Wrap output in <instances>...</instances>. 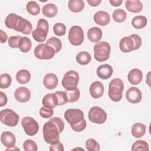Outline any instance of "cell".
<instances>
[{"mask_svg": "<svg viewBox=\"0 0 151 151\" xmlns=\"http://www.w3.org/2000/svg\"><path fill=\"white\" fill-rule=\"evenodd\" d=\"M64 116L74 131L80 132L86 129L87 123L84 118V113L81 110L78 109H68L65 111Z\"/></svg>", "mask_w": 151, "mask_h": 151, "instance_id": "2", "label": "cell"}, {"mask_svg": "<svg viewBox=\"0 0 151 151\" xmlns=\"http://www.w3.org/2000/svg\"><path fill=\"white\" fill-rule=\"evenodd\" d=\"M86 149L89 151H98L100 150V145L94 139H88L86 142Z\"/></svg>", "mask_w": 151, "mask_h": 151, "instance_id": "39", "label": "cell"}, {"mask_svg": "<svg viewBox=\"0 0 151 151\" xmlns=\"http://www.w3.org/2000/svg\"><path fill=\"white\" fill-rule=\"evenodd\" d=\"M57 12L58 8L57 6L52 3H48L44 5L42 9V14L48 18L54 17Z\"/></svg>", "mask_w": 151, "mask_h": 151, "instance_id": "25", "label": "cell"}, {"mask_svg": "<svg viewBox=\"0 0 151 151\" xmlns=\"http://www.w3.org/2000/svg\"><path fill=\"white\" fill-rule=\"evenodd\" d=\"M130 37L132 38L134 42V49L133 50H138L142 45V39L141 37L137 34H132Z\"/></svg>", "mask_w": 151, "mask_h": 151, "instance_id": "45", "label": "cell"}, {"mask_svg": "<svg viewBox=\"0 0 151 151\" xmlns=\"http://www.w3.org/2000/svg\"><path fill=\"white\" fill-rule=\"evenodd\" d=\"M8 99L6 96V94L2 92H0V107H2L4 106H5L7 103Z\"/></svg>", "mask_w": 151, "mask_h": 151, "instance_id": "48", "label": "cell"}, {"mask_svg": "<svg viewBox=\"0 0 151 151\" xmlns=\"http://www.w3.org/2000/svg\"><path fill=\"white\" fill-rule=\"evenodd\" d=\"M26 9L27 12L33 16L38 15L41 9L40 5L34 1H30L27 3L26 5Z\"/></svg>", "mask_w": 151, "mask_h": 151, "instance_id": "33", "label": "cell"}, {"mask_svg": "<svg viewBox=\"0 0 151 151\" xmlns=\"http://www.w3.org/2000/svg\"><path fill=\"white\" fill-rule=\"evenodd\" d=\"M57 100L58 106H62L68 102V97L66 93L64 91H57L55 93Z\"/></svg>", "mask_w": 151, "mask_h": 151, "instance_id": "41", "label": "cell"}, {"mask_svg": "<svg viewBox=\"0 0 151 151\" xmlns=\"http://www.w3.org/2000/svg\"><path fill=\"white\" fill-rule=\"evenodd\" d=\"M76 61L80 65H87L91 60V55L87 51H81L76 55Z\"/></svg>", "mask_w": 151, "mask_h": 151, "instance_id": "32", "label": "cell"}, {"mask_svg": "<svg viewBox=\"0 0 151 151\" xmlns=\"http://www.w3.org/2000/svg\"><path fill=\"white\" fill-rule=\"evenodd\" d=\"M94 22L100 25L106 26L110 22V18L109 14L104 11H99L95 13L93 16Z\"/></svg>", "mask_w": 151, "mask_h": 151, "instance_id": "17", "label": "cell"}, {"mask_svg": "<svg viewBox=\"0 0 151 151\" xmlns=\"http://www.w3.org/2000/svg\"><path fill=\"white\" fill-rule=\"evenodd\" d=\"M88 117L90 122L96 124H103L107 119L106 112L100 107H92L88 114Z\"/></svg>", "mask_w": 151, "mask_h": 151, "instance_id": "8", "label": "cell"}, {"mask_svg": "<svg viewBox=\"0 0 151 151\" xmlns=\"http://www.w3.org/2000/svg\"><path fill=\"white\" fill-rule=\"evenodd\" d=\"M55 54L54 50L46 43L40 44L34 49L35 57L40 60L51 59L54 57Z\"/></svg>", "mask_w": 151, "mask_h": 151, "instance_id": "7", "label": "cell"}, {"mask_svg": "<svg viewBox=\"0 0 151 151\" xmlns=\"http://www.w3.org/2000/svg\"><path fill=\"white\" fill-rule=\"evenodd\" d=\"M1 141L5 147H11L15 146L16 143V138L12 132L5 131L1 134Z\"/></svg>", "mask_w": 151, "mask_h": 151, "instance_id": "19", "label": "cell"}, {"mask_svg": "<svg viewBox=\"0 0 151 151\" xmlns=\"http://www.w3.org/2000/svg\"><path fill=\"white\" fill-rule=\"evenodd\" d=\"M23 148L25 151H36L38 149L36 143L31 139H27L24 142Z\"/></svg>", "mask_w": 151, "mask_h": 151, "instance_id": "42", "label": "cell"}, {"mask_svg": "<svg viewBox=\"0 0 151 151\" xmlns=\"http://www.w3.org/2000/svg\"><path fill=\"white\" fill-rule=\"evenodd\" d=\"M69 9L73 12H80L84 7V2L83 0H70L68 2Z\"/></svg>", "mask_w": 151, "mask_h": 151, "instance_id": "27", "label": "cell"}, {"mask_svg": "<svg viewBox=\"0 0 151 151\" xmlns=\"http://www.w3.org/2000/svg\"><path fill=\"white\" fill-rule=\"evenodd\" d=\"M142 97L140 90L136 87H130L126 92V98L127 100L133 104L139 103Z\"/></svg>", "mask_w": 151, "mask_h": 151, "instance_id": "11", "label": "cell"}, {"mask_svg": "<svg viewBox=\"0 0 151 151\" xmlns=\"http://www.w3.org/2000/svg\"><path fill=\"white\" fill-rule=\"evenodd\" d=\"M84 32L82 28L78 25L73 26L68 32L70 42L75 46L80 45L84 41Z\"/></svg>", "mask_w": 151, "mask_h": 151, "instance_id": "9", "label": "cell"}, {"mask_svg": "<svg viewBox=\"0 0 151 151\" xmlns=\"http://www.w3.org/2000/svg\"><path fill=\"white\" fill-rule=\"evenodd\" d=\"M78 81V73L74 70H70L64 75L61 84L65 90L73 91L77 88Z\"/></svg>", "mask_w": 151, "mask_h": 151, "instance_id": "5", "label": "cell"}, {"mask_svg": "<svg viewBox=\"0 0 151 151\" xmlns=\"http://www.w3.org/2000/svg\"><path fill=\"white\" fill-rule=\"evenodd\" d=\"M113 70L112 67L108 64H104L99 66L96 70L97 76L103 80H107L113 74Z\"/></svg>", "mask_w": 151, "mask_h": 151, "instance_id": "13", "label": "cell"}, {"mask_svg": "<svg viewBox=\"0 0 151 151\" xmlns=\"http://www.w3.org/2000/svg\"><path fill=\"white\" fill-rule=\"evenodd\" d=\"M54 33L57 36H63L65 34L66 27L61 22H57L53 26Z\"/></svg>", "mask_w": 151, "mask_h": 151, "instance_id": "40", "label": "cell"}, {"mask_svg": "<svg viewBox=\"0 0 151 151\" xmlns=\"http://www.w3.org/2000/svg\"><path fill=\"white\" fill-rule=\"evenodd\" d=\"M122 2H123L122 0H110L109 1V2L111 4V5L114 6H120L122 4Z\"/></svg>", "mask_w": 151, "mask_h": 151, "instance_id": "51", "label": "cell"}, {"mask_svg": "<svg viewBox=\"0 0 151 151\" xmlns=\"http://www.w3.org/2000/svg\"><path fill=\"white\" fill-rule=\"evenodd\" d=\"M48 31L42 28H37L32 32V36L33 38L38 42H43L45 41Z\"/></svg>", "mask_w": 151, "mask_h": 151, "instance_id": "29", "label": "cell"}, {"mask_svg": "<svg viewBox=\"0 0 151 151\" xmlns=\"http://www.w3.org/2000/svg\"><path fill=\"white\" fill-rule=\"evenodd\" d=\"M46 44L51 46L54 50L55 53H58L62 48V43L61 40L55 37H52L48 38L46 42Z\"/></svg>", "mask_w": 151, "mask_h": 151, "instance_id": "34", "label": "cell"}, {"mask_svg": "<svg viewBox=\"0 0 151 151\" xmlns=\"http://www.w3.org/2000/svg\"><path fill=\"white\" fill-rule=\"evenodd\" d=\"M123 89L124 84L120 78H114L112 79L109 85V97L113 101L118 102L120 101L122 99Z\"/></svg>", "mask_w": 151, "mask_h": 151, "instance_id": "3", "label": "cell"}, {"mask_svg": "<svg viewBox=\"0 0 151 151\" xmlns=\"http://www.w3.org/2000/svg\"><path fill=\"white\" fill-rule=\"evenodd\" d=\"M42 103L44 106L54 109L58 106V100L55 93H49L46 94L42 99Z\"/></svg>", "mask_w": 151, "mask_h": 151, "instance_id": "22", "label": "cell"}, {"mask_svg": "<svg viewBox=\"0 0 151 151\" xmlns=\"http://www.w3.org/2000/svg\"><path fill=\"white\" fill-rule=\"evenodd\" d=\"M90 93L94 99H99L101 97L104 93V86L99 81L93 82L90 87Z\"/></svg>", "mask_w": 151, "mask_h": 151, "instance_id": "14", "label": "cell"}, {"mask_svg": "<svg viewBox=\"0 0 151 151\" xmlns=\"http://www.w3.org/2000/svg\"><path fill=\"white\" fill-rule=\"evenodd\" d=\"M143 78V73L138 68L131 70L127 75L128 81L132 85H137L142 81Z\"/></svg>", "mask_w": 151, "mask_h": 151, "instance_id": "18", "label": "cell"}, {"mask_svg": "<svg viewBox=\"0 0 151 151\" xmlns=\"http://www.w3.org/2000/svg\"><path fill=\"white\" fill-rule=\"evenodd\" d=\"M49 150L50 151H64V148L63 145L60 141H58L54 143L51 144Z\"/></svg>", "mask_w": 151, "mask_h": 151, "instance_id": "46", "label": "cell"}, {"mask_svg": "<svg viewBox=\"0 0 151 151\" xmlns=\"http://www.w3.org/2000/svg\"><path fill=\"white\" fill-rule=\"evenodd\" d=\"M149 147L148 143L143 140H139L136 141L132 146V150H143L149 151Z\"/></svg>", "mask_w": 151, "mask_h": 151, "instance_id": "36", "label": "cell"}, {"mask_svg": "<svg viewBox=\"0 0 151 151\" xmlns=\"http://www.w3.org/2000/svg\"><path fill=\"white\" fill-rule=\"evenodd\" d=\"M146 131V126L141 123H136L134 124L131 129V133L133 137L140 138L143 136Z\"/></svg>", "mask_w": 151, "mask_h": 151, "instance_id": "24", "label": "cell"}, {"mask_svg": "<svg viewBox=\"0 0 151 151\" xmlns=\"http://www.w3.org/2000/svg\"><path fill=\"white\" fill-rule=\"evenodd\" d=\"M12 78L9 74L7 73L2 74L0 76V87L1 88H6L11 84Z\"/></svg>", "mask_w": 151, "mask_h": 151, "instance_id": "37", "label": "cell"}, {"mask_svg": "<svg viewBox=\"0 0 151 151\" xmlns=\"http://www.w3.org/2000/svg\"><path fill=\"white\" fill-rule=\"evenodd\" d=\"M94 57L97 61L103 62L107 60L111 51L110 45L106 41H100L96 43L94 47Z\"/></svg>", "mask_w": 151, "mask_h": 151, "instance_id": "4", "label": "cell"}, {"mask_svg": "<svg viewBox=\"0 0 151 151\" xmlns=\"http://www.w3.org/2000/svg\"><path fill=\"white\" fill-rule=\"evenodd\" d=\"M37 28H42L44 29H45V31L48 32V28H49V25L48 23L47 22V20L44 19H40L37 22Z\"/></svg>", "mask_w": 151, "mask_h": 151, "instance_id": "47", "label": "cell"}, {"mask_svg": "<svg viewBox=\"0 0 151 151\" xmlns=\"http://www.w3.org/2000/svg\"><path fill=\"white\" fill-rule=\"evenodd\" d=\"M112 17L115 22L121 23L126 20L127 14L125 11L122 9H117L113 11Z\"/></svg>", "mask_w": 151, "mask_h": 151, "instance_id": "35", "label": "cell"}, {"mask_svg": "<svg viewBox=\"0 0 151 151\" xmlns=\"http://www.w3.org/2000/svg\"><path fill=\"white\" fill-rule=\"evenodd\" d=\"M1 122L9 127H14L19 122V116L14 110L10 109L2 110L0 112Z\"/></svg>", "mask_w": 151, "mask_h": 151, "instance_id": "6", "label": "cell"}, {"mask_svg": "<svg viewBox=\"0 0 151 151\" xmlns=\"http://www.w3.org/2000/svg\"><path fill=\"white\" fill-rule=\"evenodd\" d=\"M14 96L18 101L25 103L30 99L31 92L29 90L25 87H19L15 90Z\"/></svg>", "mask_w": 151, "mask_h": 151, "instance_id": "12", "label": "cell"}, {"mask_svg": "<svg viewBox=\"0 0 151 151\" xmlns=\"http://www.w3.org/2000/svg\"><path fill=\"white\" fill-rule=\"evenodd\" d=\"M87 37L91 42H97L102 37V31L98 27H91L87 31Z\"/></svg>", "mask_w": 151, "mask_h": 151, "instance_id": "23", "label": "cell"}, {"mask_svg": "<svg viewBox=\"0 0 151 151\" xmlns=\"http://www.w3.org/2000/svg\"><path fill=\"white\" fill-rule=\"evenodd\" d=\"M20 18V16H18L15 14H9L5 19V24L6 27L10 29H15Z\"/></svg>", "mask_w": 151, "mask_h": 151, "instance_id": "26", "label": "cell"}, {"mask_svg": "<svg viewBox=\"0 0 151 151\" xmlns=\"http://www.w3.org/2000/svg\"><path fill=\"white\" fill-rule=\"evenodd\" d=\"M58 83V77L54 73H48L44 77L43 84L45 87L48 90L54 89L57 86Z\"/></svg>", "mask_w": 151, "mask_h": 151, "instance_id": "16", "label": "cell"}, {"mask_svg": "<svg viewBox=\"0 0 151 151\" xmlns=\"http://www.w3.org/2000/svg\"><path fill=\"white\" fill-rule=\"evenodd\" d=\"M20 150L19 149H18V147H16L15 146L11 147H8V149H6V150Z\"/></svg>", "mask_w": 151, "mask_h": 151, "instance_id": "52", "label": "cell"}, {"mask_svg": "<svg viewBox=\"0 0 151 151\" xmlns=\"http://www.w3.org/2000/svg\"><path fill=\"white\" fill-rule=\"evenodd\" d=\"M32 29V26L30 21L21 17L19 18L15 31L22 32L25 35H29Z\"/></svg>", "mask_w": 151, "mask_h": 151, "instance_id": "15", "label": "cell"}, {"mask_svg": "<svg viewBox=\"0 0 151 151\" xmlns=\"http://www.w3.org/2000/svg\"><path fill=\"white\" fill-rule=\"evenodd\" d=\"M146 17L143 15H137L134 17L132 20V25L136 29L143 28L147 24Z\"/></svg>", "mask_w": 151, "mask_h": 151, "instance_id": "30", "label": "cell"}, {"mask_svg": "<svg viewBox=\"0 0 151 151\" xmlns=\"http://www.w3.org/2000/svg\"><path fill=\"white\" fill-rule=\"evenodd\" d=\"M68 97V102L73 103L77 101L80 97V93L78 88L73 90V91H67L65 90Z\"/></svg>", "mask_w": 151, "mask_h": 151, "instance_id": "38", "label": "cell"}, {"mask_svg": "<svg viewBox=\"0 0 151 151\" xmlns=\"http://www.w3.org/2000/svg\"><path fill=\"white\" fill-rule=\"evenodd\" d=\"M64 129V123L60 117H54L46 122L42 128L43 137L46 143H54L60 141V134Z\"/></svg>", "mask_w": 151, "mask_h": 151, "instance_id": "1", "label": "cell"}, {"mask_svg": "<svg viewBox=\"0 0 151 151\" xmlns=\"http://www.w3.org/2000/svg\"><path fill=\"white\" fill-rule=\"evenodd\" d=\"M125 7L131 12L138 13L142 11L143 4L139 0H127L125 2Z\"/></svg>", "mask_w": 151, "mask_h": 151, "instance_id": "21", "label": "cell"}, {"mask_svg": "<svg viewBox=\"0 0 151 151\" xmlns=\"http://www.w3.org/2000/svg\"><path fill=\"white\" fill-rule=\"evenodd\" d=\"M8 38V36L7 34L2 29H1L0 31V40H1V43H4L6 41Z\"/></svg>", "mask_w": 151, "mask_h": 151, "instance_id": "49", "label": "cell"}, {"mask_svg": "<svg viewBox=\"0 0 151 151\" xmlns=\"http://www.w3.org/2000/svg\"><path fill=\"white\" fill-rule=\"evenodd\" d=\"M40 116L44 119H48L52 117L54 114V110L52 109L47 107H42L40 109L39 111Z\"/></svg>", "mask_w": 151, "mask_h": 151, "instance_id": "43", "label": "cell"}, {"mask_svg": "<svg viewBox=\"0 0 151 151\" xmlns=\"http://www.w3.org/2000/svg\"><path fill=\"white\" fill-rule=\"evenodd\" d=\"M31 47L32 42L31 40L27 37H21L18 44V48L20 51L22 52L26 53L31 50Z\"/></svg>", "mask_w": 151, "mask_h": 151, "instance_id": "31", "label": "cell"}, {"mask_svg": "<svg viewBox=\"0 0 151 151\" xmlns=\"http://www.w3.org/2000/svg\"><path fill=\"white\" fill-rule=\"evenodd\" d=\"M21 36L16 35V36H11L8 38V45L12 48H18V44L20 39L21 38Z\"/></svg>", "mask_w": 151, "mask_h": 151, "instance_id": "44", "label": "cell"}, {"mask_svg": "<svg viewBox=\"0 0 151 151\" xmlns=\"http://www.w3.org/2000/svg\"><path fill=\"white\" fill-rule=\"evenodd\" d=\"M31 79V74L27 70H21L16 74L17 81L21 84L28 83Z\"/></svg>", "mask_w": 151, "mask_h": 151, "instance_id": "28", "label": "cell"}, {"mask_svg": "<svg viewBox=\"0 0 151 151\" xmlns=\"http://www.w3.org/2000/svg\"><path fill=\"white\" fill-rule=\"evenodd\" d=\"M21 124L24 132L28 136H34L39 130L38 123L32 117H24L21 120Z\"/></svg>", "mask_w": 151, "mask_h": 151, "instance_id": "10", "label": "cell"}, {"mask_svg": "<svg viewBox=\"0 0 151 151\" xmlns=\"http://www.w3.org/2000/svg\"><path fill=\"white\" fill-rule=\"evenodd\" d=\"M119 48L120 50L124 53L133 51L134 42L132 38L130 36L122 38L119 42Z\"/></svg>", "mask_w": 151, "mask_h": 151, "instance_id": "20", "label": "cell"}, {"mask_svg": "<svg viewBox=\"0 0 151 151\" xmlns=\"http://www.w3.org/2000/svg\"><path fill=\"white\" fill-rule=\"evenodd\" d=\"M87 3L91 6H97L101 2V0H87Z\"/></svg>", "mask_w": 151, "mask_h": 151, "instance_id": "50", "label": "cell"}]
</instances>
